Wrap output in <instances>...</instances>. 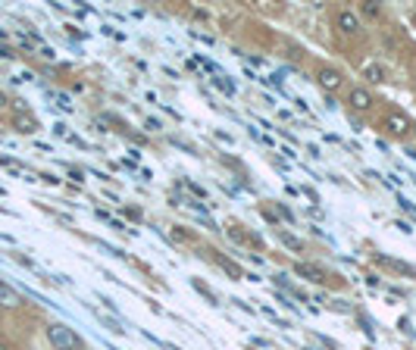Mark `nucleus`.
Returning <instances> with one entry per match:
<instances>
[{"instance_id":"f257e3e1","label":"nucleus","mask_w":416,"mask_h":350,"mask_svg":"<svg viewBox=\"0 0 416 350\" xmlns=\"http://www.w3.org/2000/svg\"><path fill=\"white\" fill-rule=\"evenodd\" d=\"M47 341H50V347H57V350H81L85 347V341L79 338V332L66 322L47 325Z\"/></svg>"},{"instance_id":"f03ea898","label":"nucleus","mask_w":416,"mask_h":350,"mask_svg":"<svg viewBox=\"0 0 416 350\" xmlns=\"http://www.w3.org/2000/svg\"><path fill=\"white\" fill-rule=\"evenodd\" d=\"M344 81H347L344 72L335 69V66H320V69H316V85L326 91V94H335V91H342Z\"/></svg>"},{"instance_id":"7ed1b4c3","label":"nucleus","mask_w":416,"mask_h":350,"mask_svg":"<svg viewBox=\"0 0 416 350\" xmlns=\"http://www.w3.org/2000/svg\"><path fill=\"white\" fill-rule=\"evenodd\" d=\"M335 26H338V32H342V35H360V28H363L360 26V16L354 10H342V13H338Z\"/></svg>"},{"instance_id":"20e7f679","label":"nucleus","mask_w":416,"mask_h":350,"mask_svg":"<svg viewBox=\"0 0 416 350\" xmlns=\"http://www.w3.org/2000/svg\"><path fill=\"white\" fill-rule=\"evenodd\" d=\"M294 276H300V278H307V281H316V285H322V281H326V269H320L316 263L300 260V263H294Z\"/></svg>"},{"instance_id":"39448f33","label":"nucleus","mask_w":416,"mask_h":350,"mask_svg":"<svg viewBox=\"0 0 416 350\" xmlns=\"http://www.w3.org/2000/svg\"><path fill=\"white\" fill-rule=\"evenodd\" d=\"M347 103H351L354 113H366L369 106H373V94H369L366 88H351V94H347Z\"/></svg>"},{"instance_id":"423d86ee","label":"nucleus","mask_w":416,"mask_h":350,"mask_svg":"<svg viewBox=\"0 0 416 350\" xmlns=\"http://www.w3.org/2000/svg\"><path fill=\"white\" fill-rule=\"evenodd\" d=\"M385 125H388V132L395 135V138H404V135L410 132V125H413V123L404 116V113H391V116L385 119Z\"/></svg>"},{"instance_id":"0eeeda50","label":"nucleus","mask_w":416,"mask_h":350,"mask_svg":"<svg viewBox=\"0 0 416 350\" xmlns=\"http://www.w3.org/2000/svg\"><path fill=\"white\" fill-rule=\"evenodd\" d=\"M363 79H366L369 85H385V81H388V69H385L382 63H366L363 66Z\"/></svg>"},{"instance_id":"6e6552de","label":"nucleus","mask_w":416,"mask_h":350,"mask_svg":"<svg viewBox=\"0 0 416 350\" xmlns=\"http://www.w3.org/2000/svg\"><path fill=\"white\" fill-rule=\"evenodd\" d=\"M207 254L213 256V263H216V266H223V269L229 272V278H235V281H238V278H244V272H241V266H238V263H232L225 254H219V250H207Z\"/></svg>"},{"instance_id":"1a4fd4ad","label":"nucleus","mask_w":416,"mask_h":350,"mask_svg":"<svg viewBox=\"0 0 416 350\" xmlns=\"http://www.w3.org/2000/svg\"><path fill=\"white\" fill-rule=\"evenodd\" d=\"M19 303H22V294H19L13 285H6V281H0V307L13 310V307H19Z\"/></svg>"},{"instance_id":"9d476101","label":"nucleus","mask_w":416,"mask_h":350,"mask_svg":"<svg viewBox=\"0 0 416 350\" xmlns=\"http://www.w3.org/2000/svg\"><path fill=\"white\" fill-rule=\"evenodd\" d=\"M279 238H282V244H285V247H291L294 254H304V250H307L304 241H300L298 235H291V232H279Z\"/></svg>"},{"instance_id":"9b49d317","label":"nucleus","mask_w":416,"mask_h":350,"mask_svg":"<svg viewBox=\"0 0 416 350\" xmlns=\"http://www.w3.org/2000/svg\"><path fill=\"white\" fill-rule=\"evenodd\" d=\"M191 288H194V291H198V294H201V298H207L210 303H213V307H216V303H219V294H216V291H210V288H207V285H203V281H201V278H191Z\"/></svg>"},{"instance_id":"f8f14e48","label":"nucleus","mask_w":416,"mask_h":350,"mask_svg":"<svg viewBox=\"0 0 416 350\" xmlns=\"http://www.w3.org/2000/svg\"><path fill=\"white\" fill-rule=\"evenodd\" d=\"M16 128H19V132H26V135L38 132V123H35V116H28V113H19V116H16Z\"/></svg>"},{"instance_id":"ddd939ff","label":"nucleus","mask_w":416,"mask_h":350,"mask_svg":"<svg viewBox=\"0 0 416 350\" xmlns=\"http://www.w3.org/2000/svg\"><path fill=\"white\" fill-rule=\"evenodd\" d=\"M229 238L235 241V244H244V241H247V232H244V225H229Z\"/></svg>"},{"instance_id":"4468645a","label":"nucleus","mask_w":416,"mask_h":350,"mask_svg":"<svg viewBox=\"0 0 416 350\" xmlns=\"http://www.w3.org/2000/svg\"><path fill=\"white\" fill-rule=\"evenodd\" d=\"M360 13H363V16L373 19V16H379V13H382V6L376 4V0H369V4H360Z\"/></svg>"},{"instance_id":"2eb2a0df","label":"nucleus","mask_w":416,"mask_h":350,"mask_svg":"<svg viewBox=\"0 0 416 350\" xmlns=\"http://www.w3.org/2000/svg\"><path fill=\"white\" fill-rule=\"evenodd\" d=\"M172 238L176 241H194V232H188L185 225H172Z\"/></svg>"},{"instance_id":"dca6fc26","label":"nucleus","mask_w":416,"mask_h":350,"mask_svg":"<svg viewBox=\"0 0 416 350\" xmlns=\"http://www.w3.org/2000/svg\"><path fill=\"white\" fill-rule=\"evenodd\" d=\"M272 207H276V216H279V219H285V222H291V225H294V213H291L288 207H285V203H272Z\"/></svg>"},{"instance_id":"f3484780","label":"nucleus","mask_w":416,"mask_h":350,"mask_svg":"<svg viewBox=\"0 0 416 350\" xmlns=\"http://www.w3.org/2000/svg\"><path fill=\"white\" fill-rule=\"evenodd\" d=\"M101 322L107 325L110 332H116V334H125V329H123V325H119V322H116V319H113V316H103V313H101Z\"/></svg>"},{"instance_id":"a211bd4d","label":"nucleus","mask_w":416,"mask_h":350,"mask_svg":"<svg viewBox=\"0 0 416 350\" xmlns=\"http://www.w3.org/2000/svg\"><path fill=\"white\" fill-rule=\"evenodd\" d=\"M213 85H216L219 91H223V94H229V97H232V94H235V85H232V81H229V79H213Z\"/></svg>"},{"instance_id":"6ab92c4d","label":"nucleus","mask_w":416,"mask_h":350,"mask_svg":"<svg viewBox=\"0 0 416 350\" xmlns=\"http://www.w3.org/2000/svg\"><path fill=\"white\" fill-rule=\"evenodd\" d=\"M398 203H400V210H404V213H410V216L416 219V207H413L410 201H407V197H398Z\"/></svg>"},{"instance_id":"aec40b11","label":"nucleus","mask_w":416,"mask_h":350,"mask_svg":"<svg viewBox=\"0 0 416 350\" xmlns=\"http://www.w3.org/2000/svg\"><path fill=\"white\" fill-rule=\"evenodd\" d=\"M185 207H194V210L201 213V216H207V203H201V201H191V197H188V201H185Z\"/></svg>"},{"instance_id":"412c9836","label":"nucleus","mask_w":416,"mask_h":350,"mask_svg":"<svg viewBox=\"0 0 416 350\" xmlns=\"http://www.w3.org/2000/svg\"><path fill=\"white\" fill-rule=\"evenodd\" d=\"M57 106H60V110H66V113H69V110H72V101H69L66 94H57Z\"/></svg>"},{"instance_id":"4be33fe9","label":"nucleus","mask_w":416,"mask_h":350,"mask_svg":"<svg viewBox=\"0 0 416 350\" xmlns=\"http://www.w3.org/2000/svg\"><path fill=\"white\" fill-rule=\"evenodd\" d=\"M260 213H263V219H266V222H272V225H276V222H279V216H276V213H272V210H266V207H260Z\"/></svg>"},{"instance_id":"5701e85b","label":"nucleus","mask_w":416,"mask_h":350,"mask_svg":"<svg viewBox=\"0 0 416 350\" xmlns=\"http://www.w3.org/2000/svg\"><path fill=\"white\" fill-rule=\"evenodd\" d=\"M395 228H400V232H404V235H413V225H410V222H404V219H398V222H395Z\"/></svg>"},{"instance_id":"b1692460","label":"nucleus","mask_w":416,"mask_h":350,"mask_svg":"<svg viewBox=\"0 0 416 350\" xmlns=\"http://www.w3.org/2000/svg\"><path fill=\"white\" fill-rule=\"evenodd\" d=\"M145 125L150 128V132H160V128H163V123H160V119H145Z\"/></svg>"},{"instance_id":"393cba45","label":"nucleus","mask_w":416,"mask_h":350,"mask_svg":"<svg viewBox=\"0 0 416 350\" xmlns=\"http://www.w3.org/2000/svg\"><path fill=\"white\" fill-rule=\"evenodd\" d=\"M69 179H72V181H81V179H85V172L75 169V166H69Z\"/></svg>"},{"instance_id":"a878e982","label":"nucleus","mask_w":416,"mask_h":350,"mask_svg":"<svg viewBox=\"0 0 416 350\" xmlns=\"http://www.w3.org/2000/svg\"><path fill=\"white\" fill-rule=\"evenodd\" d=\"M125 216H128V219H138V222H141V210H132V207H128Z\"/></svg>"},{"instance_id":"bb28decb","label":"nucleus","mask_w":416,"mask_h":350,"mask_svg":"<svg viewBox=\"0 0 416 350\" xmlns=\"http://www.w3.org/2000/svg\"><path fill=\"white\" fill-rule=\"evenodd\" d=\"M366 285L369 288H379V276H366Z\"/></svg>"},{"instance_id":"cd10ccee","label":"nucleus","mask_w":416,"mask_h":350,"mask_svg":"<svg viewBox=\"0 0 416 350\" xmlns=\"http://www.w3.org/2000/svg\"><path fill=\"white\" fill-rule=\"evenodd\" d=\"M0 57H6V60H10V57H16V53H13L10 47H0Z\"/></svg>"},{"instance_id":"c85d7f7f","label":"nucleus","mask_w":416,"mask_h":350,"mask_svg":"<svg viewBox=\"0 0 416 350\" xmlns=\"http://www.w3.org/2000/svg\"><path fill=\"white\" fill-rule=\"evenodd\" d=\"M404 154H407V157H410V159H416V147H407V150H404Z\"/></svg>"},{"instance_id":"c756f323","label":"nucleus","mask_w":416,"mask_h":350,"mask_svg":"<svg viewBox=\"0 0 416 350\" xmlns=\"http://www.w3.org/2000/svg\"><path fill=\"white\" fill-rule=\"evenodd\" d=\"M0 350H10V347H6V344H4V341H0Z\"/></svg>"},{"instance_id":"7c9ffc66","label":"nucleus","mask_w":416,"mask_h":350,"mask_svg":"<svg viewBox=\"0 0 416 350\" xmlns=\"http://www.w3.org/2000/svg\"><path fill=\"white\" fill-rule=\"evenodd\" d=\"M410 132H416V125H410Z\"/></svg>"},{"instance_id":"2f4dec72","label":"nucleus","mask_w":416,"mask_h":350,"mask_svg":"<svg viewBox=\"0 0 416 350\" xmlns=\"http://www.w3.org/2000/svg\"><path fill=\"white\" fill-rule=\"evenodd\" d=\"M0 194H4V188H0Z\"/></svg>"},{"instance_id":"473e14b6","label":"nucleus","mask_w":416,"mask_h":350,"mask_svg":"<svg viewBox=\"0 0 416 350\" xmlns=\"http://www.w3.org/2000/svg\"><path fill=\"white\" fill-rule=\"evenodd\" d=\"M366 350H373V347H366Z\"/></svg>"}]
</instances>
